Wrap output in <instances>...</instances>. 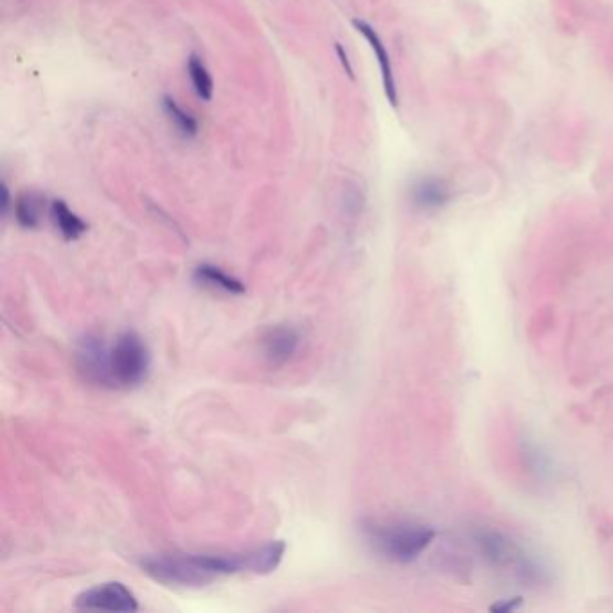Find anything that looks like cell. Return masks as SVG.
Instances as JSON below:
<instances>
[{
  "label": "cell",
  "mask_w": 613,
  "mask_h": 613,
  "mask_svg": "<svg viewBox=\"0 0 613 613\" xmlns=\"http://www.w3.org/2000/svg\"><path fill=\"white\" fill-rule=\"evenodd\" d=\"M286 552L285 542H272L255 551L242 554H168L148 557L140 563L142 570L155 581L168 587H203L223 576L240 572L270 574Z\"/></svg>",
  "instance_id": "cell-1"
},
{
  "label": "cell",
  "mask_w": 613,
  "mask_h": 613,
  "mask_svg": "<svg viewBox=\"0 0 613 613\" xmlns=\"http://www.w3.org/2000/svg\"><path fill=\"white\" fill-rule=\"evenodd\" d=\"M150 349L133 331L121 333L107 351V389H131L150 372Z\"/></svg>",
  "instance_id": "cell-2"
},
{
  "label": "cell",
  "mask_w": 613,
  "mask_h": 613,
  "mask_svg": "<svg viewBox=\"0 0 613 613\" xmlns=\"http://www.w3.org/2000/svg\"><path fill=\"white\" fill-rule=\"evenodd\" d=\"M369 544L396 563H410L421 552L425 551L433 540L435 533L425 525H410V524H392V525H378L372 524L366 529Z\"/></svg>",
  "instance_id": "cell-3"
},
{
  "label": "cell",
  "mask_w": 613,
  "mask_h": 613,
  "mask_svg": "<svg viewBox=\"0 0 613 613\" xmlns=\"http://www.w3.org/2000/svg\"><path fill=\"white\" fill-rule=\"evenodd\" d=\"M79 610H101V612H137L139 603L135 596L123 583H105L85 590L76 599Z\"/></svg>",
  "instance_id": "cell-4"
},
{
  "label": "cell",
  "mask_w": 613,
  "mask_h": 613,
  "mask_svg": "<svg viewBox=\"0 0 613 613\" xmlns=\"http://www.w3.org/2000/svg\"><path fill=\"white\" fill-rule=\"evenodd\" d=\"M107 349L109 344L96 335H87L76 349V368L79 374L99 387H107Z\"/></svg>",
  "instance_id": "cell-5"
},
{
  "label": "cell",
  "mask_w": 613,
  "mask_h": 613,
  "mask_svg": "<svg viewBox=\"0 0 613 613\" xmlns=\"http://www.w3.org/2000/svg\"><path fill=\"white\" fill-rule=\"evenodd\" d=\"M299 346L301 335L292 326H274L261 338L263 355L266 362L274 368L288 364L296 357Z\"/></svg>",
  "instance_id": "cell-6"
},
{
  "label": "cell",
  "mask_w": 613,
  "mask_h": 613,
  "mask_svg": "<svg viewBox=\"0 0 613 613\" xmlns=\"http://www.w3.org/2000/svg\"><path fill=\"white\" fill-rule=\"evenodd\" d=\"M353 24L358 29V33L368 40L370 49L374 51L376 60H378V65H379V72H381V81H383L385 96H387L389 103L396 109L398 103H400L398 85H396V78H394V70H392V63H390V57L387 53V47L383 46L381 38L378 36V33L369 26L368 22L353 20Z\"/></svg>",
  "instance_id": "cell-7"
},
{
  "label": "cell",
  "mask_w": 613,
  "mask_h": 613,
  "mask_svg": "<svg viewBox=\"0 0 613 613\" xmlns=\"http://www.w3.org/2000/svg\"><path fill=\"white\" fill-rule=\"evenodd\" d=\"M409 196L416 209L437 211L452 200V187L439 177H423L410 185Z\"/></svg>",
  "instance_id": "cell-8"
},
{
  "label": "cell",
  "mask_w": 613,
  "mask_h": 613,
  "mask_svg": "<svg viewBox=\"0 0 613 613\" xmlns=\"http://www.w3.org/2000/svg\"><path fill=\"white\" fill-rule=\"evenodd\" d=\"M194 279L196 283L207 286V288H213V290H220L223 294H229V296H244L246 292L245 285L229 275L227 272H223L222 268L214 266V265H200L196 266L194 270Z\"/></svg>",
  "instance_id": "cell-9"
},
{
  "label": "cell",
  "mask_w": 613,
  "mask_h": 613,
  "mask_svg": "<svg viewBox=\"0 0 613 613\" xmlns=\"http://www.w3.org/2000/svg\"><path fill=\"white\" fill-rule=\"evenodd\" d=\"M51 218L67 242H74L87 233V223L68 209L63 200H55L51 203Z\"/></svg>",
  "instance_id": "cell-10"
},
{
  "label": "cell",
  "mask_w": 613,
  "mask_h": 613,
  "mask_svg": "<svg viewBox=\"0 0 613 613\" xmlns=\"http://www.w3.org/2000/svg\"><path fill=\"white\" fill-rule=\"evenodd\" d=\"M42 209H44V200L36 192H26L15 203L16 222L24 229H35L40 223Z\"/></svg>",
  "instance_id": "cell-11"
},
{
  "label": "cell",
  "mask_w": 613,
  "mask_h": 613,
  "mask_svg": "<svg viewBox=\"0 0 613 613\" xmlns=\"http://www.w3.org/2000/svg\"><path fill=\"white\" fill-rule=\"evenodd\" d=\"M187 72H189L191 83H192L198 98L203 99V101H211V98H213V79H211V74H209L207 67L196 55H192L189 58Z\"/></svg>",
  "instance_id": "cell-12"
},
{
  "label": "cell",
  "mask_w": 613,
  "mask_h": 613,
  "mask_svg": "<svg viewBox=\"0 0 613 613\" xmlns=\"http://www.w3.org/2000/svg\"><path fill=\"white\" fill-rule=\"evenodd\" d=\"M164 110H166L168 118L171 119V123L175 124V128L184 137H196V133H198L196 119L191 114H187L184 109H181L179 103L173 98H170V96L164 98Z\"/></svg>",
  "instance_id": "cell-13"
},
{
  "label": "cell",
  "mask_w": 613,
  "mask_h": 613,
  "mask_svg": "<svg viewBox=\"0 0 613 613\" xmlns=\"http://www.w3.org/2000/svg\"><path fill=\"white\" fill-rule=\"evenodd\" d=\"M337 51H338V57H340V60H342V65L346 67L348 74L353 78V68H351V63H349V60H348V55H346V51H344V47H342L340 44H337Z\"/></svg>",
  "instance_id": "cell-14"
},
{
  "label": "cell",
  "mask_w": 613,
  "mask_h": 613,
  "mask_svg": "<svg viewBox=\"0 0 613 613\" xmlns=\"http://www.w3.org/2000/svg\"><path fill=\"white\" fill-rule=\"evenodd\" d=\"M7 209H9V191H7V187L4 184L2 185V213L5 214Z\"/></svg>",
  "instance_id": "cell-15"
}]
</instances>
